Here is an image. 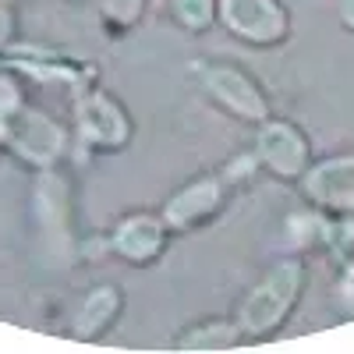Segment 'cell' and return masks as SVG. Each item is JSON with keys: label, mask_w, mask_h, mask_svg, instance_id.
I'll list each match as a JSON object with an SVG mask.
<instances>
[{"label": "cell", "mask_w": 354, "mask_h": 354, "mask_svg": "<svg viewBox=\"0 0 354 354\" xmlns=\"http://www.w3.org/2000/svg\"><path fill=\"white\" fill-rule=\"evenodd\" d=\"M223 198V185L216 181V177H198V181L185 185L181 192H177L170 202H167V213L163 220L177 230L185 227H195L198 220H205Z\"/></svg>", "instance_id": "ba28073f"}, {"label": "cell", "mask_w": 354, "mask_h": 354, "mask_svg": "<svg viewBox=\"0 0 354 354\" xmlns=\"http://www.w3.org/2000/svg\"><path fill=\"white\" fill-rule=\"evenodd\" d=\"M4 36H8V15L0 11V39H4Z\"/></svg>", "instance_id": "e0dca14e"}, {"label": "cell", "mask_w": 354, "mask_h": 354, "mask_svg": "<svg viewBox=\"0 0 354 354\" xmlns=\"http://www.w3.org/2000/svg\"><path fill=\"white\" fill-rule=\"evenodd\" d=\"M174 11L188 28H205L213 21V0H174Z\"/></svg>", "instance_id": "4fadbf2b"}, {"label": "cell", "mask_w": 354, "mask_h": 354, "mask_svg": "<svg viewBox=\"0 0 354 354\" xmlns=\"http://www.w3.org/2000/svg\"><path fill=\"white\" fill-rule=\"evenodd\" d=\"M78 131L85 142L100 145V149H121L131 135V124H128L124 110L106 93H88L78 103Z\"/></svg>", "instance_id": "8992f818"}, {"label": "cell", "mask_w": 354, "mask_h": 354, "mask_svg": "<svg viewBox=\"0 0 354 354\" xmlns=\"http://www.w3.org/2000/svg\"><path fill=\"white\" fill-rule=\"evenodd\" d=\"M0 135L11 149L28 160V163H39V167H50L64 149V135L57 128L46 113H36V110H25L21 103L0 113Z\"/></svg>", "instance_id": "7a4b0ae2"}, {"label": "cell", "mask_w": 354, "mask_h": 354, "mask_svg": "<svg viewBox=\"0 0 354 354\" xmlns=\"http://www.w3.org/2000/svg\"><path fill=\"white\" fill-rule=\"evenodd\" d=\"M259 160L280 177H301L308 170V142L305 135L287 124V121H270L259 131Z\"/></svg>", "instance_id": "277c9868"}, {"label": "cell", "mask_w": 354, "mask_h": 354, "mask_svg": "<svg viewBox=\"0 0 354 354\" xmlns=\"http://www.w3.org/2000/svg\"><path fill=\"white\" fill-rule=\"evenodd\" d=\"M301 283H305L301 262H280L277 270L248 294V301L241 305V319H238L241 330L252 333V337L273 333L287 319V312L294 308V301H298Z\"/></svg>", "instance_id": "6da1fadb"}, {"label": "cell", "mask_w": 354, "mask_h": 354, "mask_svg": "<svg viewBox=\"0 0 354 354\" xmlns=\"http://www.w3.org/2000/svg\"><path fill=\"white\" fill-rule=\"evenodd\" d=\"M305 192L322 209L354 213V160H326L305 170Z\"/></svg>", "instance_id": "52a82bcc"}, {"label": "cell", "mask_w": 354, "mask_h": 354, "mask_svg": "<svg viewBox=\"0 0 354 354\" xmlns=\"http://www.w3.org/2000/svg\"><path fill=\"white\" fill-rule=\"evenodd\" d=\"M117 312H121V294H117L113 287H96L85 298V305H82V312L75 319V333L78 337H100L113 322Z\"/></svg>", "instance_id": "8fae6325"}, {"label": "cell", "mask_w": 354, "mask_h": 354, "mask_svg": "<svg viewBox=\"0 0 354 354\" xmlns=\"http://www.w3.org/2000/svg\"><path fill=\"white\" fill-rule=\"evenodd\" d=\"M202 85L227 106L234 110L245 121H262L270 106H266V96L255 88V82L248 75H241L238 68H227V64H209L202 68Z\"/></svg>", "instance_id": "5b68a950"}, {"label": "cell", "mask_w": 354, "mask_h": 354, "mask_svg": "<svg viewBox=\"0 0 354 354\" xmlns=\"http://www.w3.org/2000/svg\"><path fill=\"white\" fill-rule=\"evenodd\" d=\"M340 15H344V25L354 28V0H340Z\"/></svg>", "instance_id": "2e32d148"}, {"label": "cell", "mask_w": 354, "mask_h": 354, "mask_svg": "<svg viewBox=\"0 0 354 354\" xmlns=\"http://www.w3.org/2000/svg\"><path fill=\"white\" fill-rule=\"evenodd\" d=\"M36 216L46 241L61 252L68 248V185L57 174H43L36 181Z\"/></svg>", "instance_id": "9c48e42d"}, {"label": "cell", "mask_w": 354, "mask_h": 354, "mask_svg": "<svg viewBox=\"0 0 354 354\" xmlns=\"http://www.w3.org/2000/svg\"><path fill=\"white\" fill-rule=\"evenodd\" d=\"M223 21L230 32L252 43H280L287 36V15L277 0H223Z\"/></svg>", "instance_id": "3957f363"}, {"label": "cell", "mask_w": 354, "mask_h": 354, "mask_svg": "<svg viewBox=\"0 0 354 354\" xmlns=\"http://www.w3.org/2000/svg\"><path fill=\"white\" fill-rule=\"evenodd\" d=\"M163 223L156 216H145V213H135L128 220H121V227L113 230V248L121 252L124 259L131 262H153L160 252H163Z\"/></svg>", "instance_id": "30bf717a"}, {"label": "cell", "mask_w": 354, "mask_h": 354, "mask_svg": "<svg viewBox=\"0 0 354 354\" xmlns=\"http://www.w3.org/2000/svg\"><path fill=\"white\" fill-rule=\"evenodd\" d=\"M234 344H238V330L234 326H202L181 340L185 351H213V347H234Z\"/></svg>", "instance_id": "7c38bea8"}, {"label": "cell", "mask_w": 354, "mask_h": 354, "mask_svg": "<svg viewBox=\"0 0 354 354\" xmlns=\"http://www.w3.org/2000/svg\"><path fill=\"white\" fill-rule=\"evenodd\" d=\"M103 11L113 18V21H121V25H131L142 11V0H103Z\"/></svg>", "instance_id": "5bb4252c"}, {"label": "cell", "mask_w": 354, "mask_h": 354, "mask_svg": "<svg viewBox=\"0 0 354 354\" xmlns=\"http://www.w3.org/2000/svg\"><path fill=\"white\" fill-rule=\"evenodd\" d=\"M333 248L344 255V262H347V270L354 273V223H344V227H337L333 234Z\"/></svg>", "instance_id": "9a60e30c"}]
</instances>
